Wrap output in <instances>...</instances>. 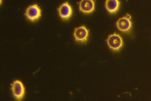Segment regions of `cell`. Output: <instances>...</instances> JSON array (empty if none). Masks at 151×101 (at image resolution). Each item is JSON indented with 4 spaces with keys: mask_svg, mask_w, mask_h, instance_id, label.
I'll use <instances>...</instances> for the list:
<instances>
[{
    "mask_svg": "<svg viewBox=\"0 0 151 101\" xmlns=\"http://www.w3.org/2000/svg\"><path fill=\"white\" fill-rule=\"evenodd\" d=\"M89 35V30L84 26L82 25L76 28L73 33V36L77 41L86 42Z\"/></svg>",
    "mask_w": 151,
    "mask_h": 101,
    "instance_id": "5b68a950",
    "label": "cell"
},
{
    "mask_svg": "<svg viewBox=\"0 0 151 101\" xmlns=\"http://www.w3.org/2000/svg\"><path fill=\"white\" fill-rule=\"evenodd\" d=\"M2 0H0V3L1 4Z\"/></svg>",
    "mask_w": 151,
    "mask_h": 101,
    "instance_id": "9c48e42d",
    "label": "cell"
},
{
    "mask_svg": "<svg viewBox=\"0 0 151 101\" xmlns=\"http://www.w3.org/2000/svg\"><path fill=\"white\" fill-rule=\"evenodd\" d=\"M105 7L111 14H114L118 10L120 2L119 0H106Z\"/></svg>",
    "mask_w": 151,
    "mask_h": 101,
    "instance_id": "ba28073f",
    "label": "cell"
},
{
    "mask_svg": "<svg viewBox=\"0 0 151 101\" xmlns=\"http://www.w3.org/2000/svg\"><path fill=\"white\" fill-rule=\"evenodd\" d=\"M78 4L80 10L84 13H91L95 9V3L94 0H81Z\"/></svg>",
    "mask_w": 151,
    "mask_h": 101,
    "instance_id": "52a82bcc",
    "label": "cell"
},
{
    "mask_svg": "<svg viewBox=\"0 0 151 101\" xmlns=\"http://www.w3.org/2000/svg\"><path fill=\"white\" fill-rule=\"evenodd\" d=\"M57 10L59 16L63 20H68L72 14V7L67 2L61 4L58 8Z\"/></svg>",
    "mask_w": 151,
    "mask_h": 101,
    "instance_id": "8992f818",
    "label": "cell"
},
{
    "mask_svg": "<svg viewBox=\"0 0 151 101\" xmlns=\"http://www.w3.org/2000/svg\"><path fill=\"white\" fill-rule=\"evenodd\" d=\"M41 10L40 7L36 4L29 6L25 12V15L27 19L32 22L37 20L41 17Z\"/></svg>",
    "mask_w": 151,
    "mask_h": 101,
    "instance_id": "3957f363",
    "label": "cell"
},
{
    "mask_svg": "<svg viewBox=\"0 0 151 101\" xmlns=\"http://www.w3.org/2000/svg\"><path fill=\"white\" fill-rule=\"evenodd\" d=\"M106 41L109 48L114 51L119 50L123 45L122 37L119 34L116 33L109 35Z\"/></svg>",
    "mask_w": 151,
    "mask_h": 101,
    "instance_id": "7a4b0ae2",
    "label": "cell"
},
{
    "mask_svg": "<svg viewBox=\"0 0 151 101\" xmlns=\"http://www.w3.org/2000/svg\"><path fill=\"white\" fill-rule=\"evenodd\" d=\"M12 95L17 101H21L24 98L25 94V88L23 83L20 80H14L11 85Z\"/></svg>",
    "mask_w": 151,
    "mask_h": 101,
    "instance_id": "6da1fadb",
    "label": "cell"
},
{
    "mask_svg": "<svg viewBox=\"0 0 151 101\" xmlns=\"http://www.w3.org/2000/svg\"><path fill=\"white\" fill-rule=\"evenodd\" d=\"M131 17L130 15L127 14L125 16L119 19L116 23L117 28L124 32L129 31L132 26Z\"/></svg>",
    "mask_w": 151,
    "mask_h": 101,
    "instance_id": "277c9868",
    "label": "cell"
}]
</instances>
